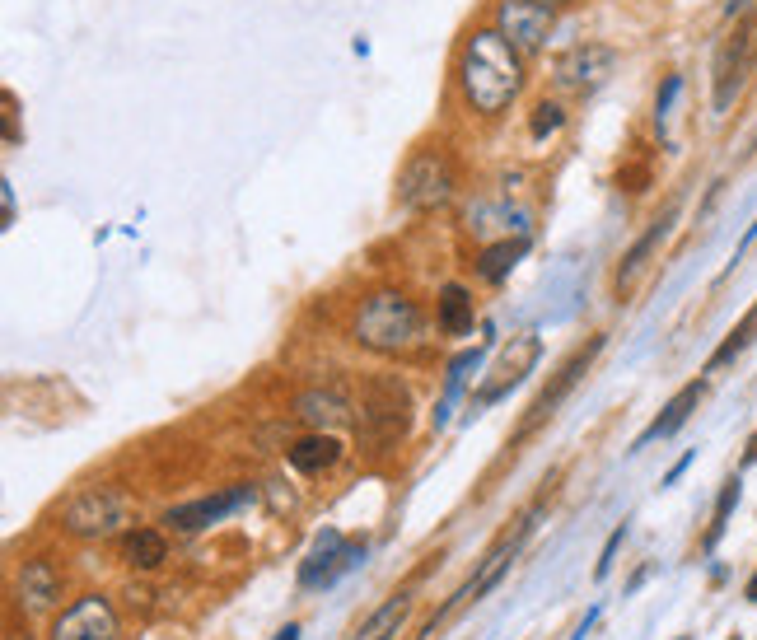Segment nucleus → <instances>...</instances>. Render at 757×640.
<instances>
[{
	"label": "nucleus",
	"instance_id": "28",
	"mask_svg": "<svg viewBox=\"0 0 757 640\" xmlns=\"http://www.w3.org/2000/svg\"><path fill=\"white\" fill-rule=\"evenodd\" d=\"M687 468H692V454H683V458H678V463H673V468H669V477H664V486H673V482H678V477H683Z\"/></svg>",
	"mask_w": 757,
	"mask_h": 640
},
{
	"label": "nucleus",
	"instance_id": "21",
	"mask_svg": "<svg viewBox=\"0 0 757 640\" xmlns=\"http://www.w3.org/2000/svg\"><path fill=\"white\" fill-rule=\"evenodd\" d=\"M529 253V234H515V239H500L491 243V248H482V257H477V276L491 285H500L510 271L519 267V257Z\"/></svg>",
	"mask_w": 757,
	"mask_h": 640
},
{
	"label": "nucleus",
	"instance_id": "3",
	"mask_svg": "<svg viewBox=\"0 0 757 640\" xmlns=\"http://www.w3.org/2000/svg\"><path fill=\"white\" fill-rule=\"evenodd\" d=\"M412 426V393L402 379H370L365 398H360V421L356 435L370 454H388L393 444Z\"/></svg>",
	"mask_w": 757,
	"mask_h": 640
},
{
	"label": "nucleus",
	"instance_id": "24",
	"mask_svg": "<svg viewBox=\"0 0 757 640\" xmlns=\"http://www.w3.org/2000/svg\"><path fill=\"white\" fill-rule=\"evenodd\" d=\"M739 477H729L725 486H720V500H715V514H711V528H706V552H715L720 547V538H725V528H729V514H734V505H739Z\"/></svg>",
	"mask_w": 757,
	"mask_h": 640
},
{
	"label": "nucleus",
	"instance_id": "4",
	"mask_svg": "<svg viewBox=\"0 0 757 640\" xmlns=\"http://www.w3.org/2000/svg\"><path fill=\"white\" fill-rule=\"evenodd\" d=\"M454 187H458L454 164H449V155H444L440 145L416 150L398 173V201L407 211H440V206L454 201Z\"/></svg>",
	"mask_w": 757,
	"mask_h": 640
},
{
	"label": "nucleus",
	"instance_id": "8",
	"mask_svg": "<svg viewBox=\"0 0 757 640\" xmlns=\"http://www.w3.org/2000/svg\"><path fill=\"white\" fill-rule=\"evenodd\" d=\"M599 351H603V337H589V342L580 346V351H575V356L566 360V365H561L557 379H552V384H547L543 393L533 398L529 416H524V421H519V430H515V440H529V435H533L538 426H543V421H552V416H557V407H561L566 398H571V388L589 374V365H594V356H599Z\"/></svg>",
	"mask_w": 757,
	"mask_h": 640
},
{
	"label": "nucleus",
	"instance_id": "18",
	"mask_svg": "<svg viewBox=\"0 0 757 640\" xmlns=\"http://www.w3.org/2000/svg\"><path fill=\"white\" fill-rule=\"evenodd\" d=\"M295 412L314 430H332V426H342V421H351V398H346L342 388H309V393H300Z\"/></svg>",
	"mask_w": 757,
	"mask_h": 640
},
{
	"label": "nucleus",
	"instance_id": "34",
	"mask_svg": "<svg viewBox=\"0 0 757 640\" xmlns=\"http://www.w3.org/2000/svg\"><path fill=\"white\" fill-rule=\"evenodd\" d=\"M678 640H692V636H678Z\"/></svg>",
	"mask_w": 757,
	"mask_h": 640
},
{
	"label": "nucleus",
	"instance_id": "19",
	"mask_svg": "<svg viewBox=\"0 0 757 640\" xmlns=\"http://www.w3.org/2000/svg\"><path fill=\"white\" fill-rule=\"evenodd\" d=\"M435 323H440L444 337H468L472 323H477V309H472V295L458 281L440 285V299H435Z\"/></svg>",
	"mask_w": 757,
	"mask_h": 640
},
{
	"label": "nucleus",
	"instance_id": "7",
	"mask_svg": "<svg viewBox=\"0 0 757 640\" xmlns=\"http://www.w3.org/2000/svg\"><path fill=\"white\" fill-rule=\"evenodd\" d=\"M360 561H365V538L346 542L337 528H323L314 547H309V556L300 561V584L304 589H328V584L342 580L346 570H356Z\"/></svg>",
	"mask_w": 757,
	"mask_h": 640
},
{
	"label": "nucleus",
	"instance_id": "23",
	"mask_svg": "<svg viewBox=\"0 0 757 640\" xmlns=\"http://www.w3.org/2000/svg\"><path fill=\"white\" fill-rule=\"evenodd\" d=\"M753 337H757V304H753V309H748V318H743L739 328H734V332H729V337H725V342L715 346V356L706 360V374H720V370H725V365H729V360H734V356H743V351L753 346Z\"/></svg>",
	"mask_w": 757,
	"mask_h": 640
},
{
	"label": "nucleus",
	"instance_id": "2",
	"mask_svg": "<svg viewBox=\"0 0 757 640\" xmlns=\"http://www.w3.org/2000/svg\"><path fill=\"white\" fill-rule=\"evenodd\" d=\"M351 337L360 346H370L379 356H407L421 346V309L416 299H407L402 290H374L365 304H360L356 323H351Z\"/></svg>",
	"mask_w": 757,
	"mask_h": 640
},
{
	"label": "nucleus",
	"instance_id": "22",
	"mask_svg": "<svg viewBox=\"0 0 757 640\" xmlns=\"http://www.w3.org/2000/svg\"><path fill=\"white\" fill-rule=\"evenodd\" d=\"M122 556H127V566H136V570H159L169 561V542H164L159 528H131L127 542H122Z\"/></svg>",
	"mask_w": 757,
	"mask_h": 640
},
{
	"label": "nucleus",
	"instance_id": "11",
	"mask_svg": "<svg viewBox=\"0 0 757 640\" xmlns=\"http://www.w3.org/2000/svg\"><path fill=\"white\" fill-rule=\"evenodd\" d=\"M753 57H757V29L753 24H739L720 43V52H715V113H729V103L739 99L743 75H748V61Z\"/></svg>",
	"mask_w": 757,
	"mask_h": 640
},
{
	"label": "nucleus",
	"instance_id": "31",
	"mask_svg": "<svg viewBox=\"0 0 757 640\" xmlns=\"http://www.w3.org/2000/svg\"><path fill=\"white\" fill-rule=\"evenodd\" d=\"M753 463H757V435H753V440H748V454H743V468H753Z\"/></svg>",
	"mask_w": 757,
	"mask_h": 640
},
{
	"label": "nucleus",
	"instance_id": "16",
	"mask_svg": "<svg viewBox=\"0 0 757 640\" xmlns=\"http://www.w3.org/2000/svg\"><path fill=\"white\" fill-rule=\"evenodd\" d=\"M701 393H706V379H697V384H687V388H678L669 402H664V412L645 426V435L636 440V449H645V444H655V440H669V435H678V430L687 426V416L697 412V402H701Z\"/></svg>",
	"mask_w": 757,
	"mask_h": 640
},
{
	"label": "nucleus",
	"instance_id": "25",
	"mask_svg": "<svg viewBox=\"0 0 757 640\" xmlns=\"http://www.w3.org/2000/svg\"><path fill=\"white\" fill-rule=\"evenodd\" d=\"M566 127V113H561V103H538L529 117V131H533V141H547V136H557V131Z\"/></svg>",
	"mask_w": 757,
	"mask_h": 640
},
{
	"label": "nucleus",
	"instance_id": "27",
	"mask_svg": "<svg viewBox=\"0 0 757 640\" xmlns=\"http://www.w3.org/2000/svg\"><path fill=\"white\" fill-rule=\"evenodd\" d=\"M683 94V75H664V85H659V99H655V122H659V131H664V122H669V108H673V99Z\"/></svg>",
	"mask_w": 757,
	"mask_h": 640
},
{
	"label": "nucleus",
	"instance_id": "14",
	"mask_svg": "<svg viewBox=\"0 0 757 640\" xmlns=\"http://www.w3.org/2000/svg\"><path fill=\"white\" fill-rule=\"evenodd\" d=\"M538 356H543V342H538V332H519V337H510V346L500 351L496 384H486L482 393H477V407H486V402H500L515 384H524V374L538 365Z\"/></svg>",
	"mask_w": 757,
	"mask_h": 640
},
{
	"label": "nucleus",
	"instance_id": "35",
	"mask_svg": "<svg viewBox=\"0 0 757 640\" xmlns=\"http://www.w3.org/2000/svg\"><path fill=\"white\" fill-rule=\"evenodd\" d=\"M729 640H739V636H729Z\"/></svg>",
	"mask_w": 757,
	"mask_h": 640
},
{
	"label": "nucleus",
	"instance_id": "6",
	"mask_svg": "<svg viewBox=\"0 0 757 640\" xmlns=\"http://www.w3.org/2000/svg\"><path fill=\"white\" fill-rule=\"evenodd\" d=\"M533 528H538V510H533V514H524V519H519V524H515V533H505V538H500L496 547L486 552L482 570H477V580H472V584H463V589H458V594L449 598V603H444V608L435 612V617H430L426 636H435V626H440V622H444V617H449V612H454V608H463V603H477V598H482L486 589H496V584H500V575H505V570L515 566V561H519V552H524V542L533 538Z\"/></svg>",
	"mask_w": 757,
	"mask_h": 640
},
{
	"label": "nucleus",
	"instance_id": "26",
	"mask_svg": "<svg viewBox=\"0 0 757 640\" xmlns=\"http://www.w3.org/2000/svg\"><path fill=\"white\" fill-rule=\"evenodd\" d=\"M627 542V524H617L613 533H608V542H603V552H599V566H594V580H608L613 575V561H617V547Z\"/></svg>",
	"mask_w": 757,
	"mask_h": 640
},
{
	"label": "nucleus",
	"instance_id": "17",
	"mask_svg": "<svg viewBox=\"0 0 757 640\" xmlns=\"http://www.w3.org/2000/svg\"><path fill=\"white\" fill-rule=\"evenodd\" d=\"M342 440L337 435H328V430H314V435H304V440L290 444V468L295 472H309V477H318V472H328L342 463Z\"/></svg>",
	"mask_w": 757,
	"mask_h": 640
},
{
	"label": "nucleus",
	"instance_id": "12",
	"mask_svg": "<svg viewBox=\"0 0 757 640\" xmlns=\"http://www.w3.org/2000/svg\"><path fill=\"white\" fill-rule=\"evenodd\" d=\"M52 640H122L113 603L103 594H89L80 603H71L57 617V626H52Z\"/></svg>",
	"mask_w": 757,
	"mask_h": 640
},
{
	"label": "nucleus",
	"instance_id": "1",
	"mask_svg": "<svg viewBox=\"0 0 757 640\" xmlns=\"http://www.w3.org/2000/svg\"><path fill=\"white\" fill-rule=\"evenodd\" d=\"M524 57L500 38V29H472L468 47H463V66H458V85L472 113L500 117L510 103L524 94Z\"/></svg>",
	"mask_w": 757,
	"mask_h": 640
},
{
	"label": "nucleus",
	"instance_id": "5",
	"mask_svg": "<svg viewBox=\"0 0 757 640\" xmlns=\"http://www.w3.org/2000/svg\"><path fill=\"white\" fill-rule=\"evenodd\" d=\"M127 519H131V505L113 486H89V491H80V496H71L61 505V528L71 538H113Z\"/></svg>",
	"mask_w": 757,
	"mask_h": 640
},
{
	"label": "nucleus",
	"instance_id": "32",
	"mask_svg": "<svg viewBox=\"0 0 757 640\" xmlns=\"http://www.w3.org/2000/svg\"><path fill=\"white\" fill-rule=\"evenodd\" d=\"M743 598H748V603H757V575L748 584H743Z\"/></svg>",
	"mask_w": 757,
	"mask_h": 640
},
{
	"label": "nucleus",
	"instance_id": "10",
	"mask_svg": "<svg viewBox=\"0 0 757 640\" xmlns=\"http://www.w3.org/2000/svg\"><path fill=\"white\" fill-rule=\"evenodd\" d=\"M253 486L248 482H234L225 486V491H211V496H201V500H187V505H173L169 514H164V524L178 528V533H201V528H211L220 524V519H229V514H239L243 505H253Z\"/></svg>",
	"mask_w": 757,
	"mask_h": 640
},
{
	"label": "nucleus",
	"instance_id": "13",
	"mask_svg": "<svg viewBox=\"0 0 757 640\" xmlns=\"http://www.w3.org/2000/svg\"><path fill=\"white\" fill-rule=\"evenodd\" d=\"M613 66H617L613 47L580 43V47H571V52L557 61V85L575 89V94H594V89H603V80L613 75Z\"/></svg>",
	"mask_w": 757,
	"mask_h": 640
},
{
	"label": "nucleus",
	"instance_id": "29",
	"mask_svg": "<svg viewBox=\"0 0 757 640\" xmlns=\"http://www.w3.org/2000/svg\"><path fill=\"white\" fill-rule=\"evenodd\" d=\"M15 220V192H10V183H5V225Z\"/></svg>",
	"mask_w": 757,
	"mask_h": 640
},
{
	"label": "nucleus",
	"instance_id": "9",
	"mask_svg": "<svg viewBox=\"0 0 757 640\" xmlns=\"http://www.w3.org/2000/svg\"><path fill=\"white\" fill-rule=\"evenodd\" d=\"M552 19H557V10H547L538 0H500L496 5V29L519 57L543 52L547 33H552Z\"/></svg>",
	"mask_w": 757,
	"mask_h": 640
},
{
	"label": "nucleus",
	"instance_id": "20",
	"mask_svg": "<svg viewBox=\"0 0 757 640\" xmlns=\"http://www.w3.org/2000/svg\"><path fill=\"white\" fill-rule=\"evenodd\" d=\"M19 598H24L33 612H43V608L57 603L61 575L52 570V561H24V570H19Z\"/></svg>",
	"mask_w": 757,
	"mask_h": 640
},
{
	"label": "nucleus",
	"instance_id": "30",
	"mask_svg": "<svg viewBox=\"0 0 757 640\" xmlns=\"http://www.w3.org/2000/svg\"><path fill=\"white\" fill-rule=\"evenodd\" d=\"M272 640H300V626H295V622H290V626H281V631H276Z\"/></svg>",
	"mask_w": 757,
	"mask_h": 640
},
{
	"label": "nucleus",
	"instance_id": "33",
	"mask_svg": "<svg viewBox=\"0 0 757 640\" xmlns=\"http://www.w3.org/2000/svg\"><path fill=\"white\" fill-rule=\"evenodd\" d=\"M538 5H547V10H561V5H571V0H538Z\"/></svg>",
	"mask_w": 757,
	"mask_h": 640
},
{
	"label": "nucleus",
	"instance_id": "15",
	"mask_svg": "<svg viewBox=\"0 0 757 640\" xmlns=\"http://www.w3.org/2000/svg\"><path fill=\"white\" fill-rule=\"evenodd\" d=\"M673 220H678V206H669V211L659 215L655 225L645 229L641 239L631 243L627 253H622V267H617V299H627L631 290H636V281H641V271L650 267V257H655V248L664 239H669V229H673Z\"/></svg>",
	"mask_w": 757,
	"mask_h": 640
}]
</instances>
